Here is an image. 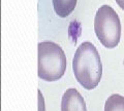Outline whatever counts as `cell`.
Instances as JSON below:
<instances>
[{
    "mask_svg": "<svg viewBox=\"0 0 124 111\" xmlns=\"http://www.w3.org/2000/svg\"><path fill=\"white\" fill-rule=\"evenodd\" d=\"M73 73L79 83L86 90L98 85L102 75V64L96 47L91 42H83L72 60Z\"/></svg>",
    "mask_w": 124,
    "mask_h": 111,
    "instance_id": "cell-1",
    "label": "cell"
},
{
    "mask_svg": "<svg viewBox=\"0 0 124 111\" xmlns=\"http://www.w3.org/2000/svg\"><path fill=\"white\" fill-rule=\"evenodd\" d=\"M66 56L58 45L52 41L38 43V77L46 81H56L64 75L66 70Z\"/></svg>",
    "mask_w": 124,
    "mask_h": 111,
    "instance_id": "cell-2",
    "label": "cell"
},
{
    "mask_svg": "<svg viewBox=\"0 0 124 111\" xmlns=\"http://www.w3.org/2000/svg\"><path fill=\"white\" fill-rule=\"evenodd\" d=\"M94 30L99 41L107 48H114L119 44L121 24L117 13L111 6L102 5L96 11Z\"/></svg>",
    "mask_w": 124,
    "mask_h": 111,
    "instance_id": "cell-3",
    "label": "cell"
},
{
    "mask_svg": "<svg viewBox=\"0 0 124 111\" xmlns=\"http://www.w3.org/2000/svg\"><path fill=\"white\" fill-rule=\"evenodd\" d=\"M61 111H87L86 103L76 89H68L63 94Z\"/></svg>",
    "mask_w": 124,
    "mask_h": 111,
    "instance_id": "cell-4",
    "label": "cell"
},
{
    "mask_svg": "<svg viewBox=\"0 0 124 111\" xmlns=\"http://www.w3.org/2000/svg\"><path fill=\"white\" fill-rule=\"evenodd\" d=\"M78 0H52L54 10L60 18H66L76 8Z\"/></svg>",
    "mask_w": 124,
    "mask_h": 111,
    "instance_id": "cell-5",
    "label": "cell"
},
{
    "mask_svg": "<svg viewBox=\"0 0 124 111\" xmlns=\"http://www.w3.org/2000/svg\"><path fill=\"white\" fill-rule=\"evenodd\" d=\"M104 111H124V97L118 94L108 97L104 105Z\"/></svg>",
    "mask_w": 124,
    "mask_h": 111,
    "instance_id": "cell-6",
    "label": "cell"
},
{
    "mask_svg": "<svg viewBox=\"0 0 124 111\" xmlns=\"http://www.w3.org/2000/svg\"><path fill=\"white\" fill-rule=\"evenodd\" d=\"M38 111H45V105H44V98L39 91H38Z\"/></svg>",
    "mask_w": 124,
    "mask_h": 111,
    "instance_id": "cell-7",
    "label": "cell"
},
{
    "mask_svg": "<svg viewBox=\"0 0 124 111\" xmlns=\"http://www.w3.org/2000/svg\"><path fill=\"white\" fill-rule=\"evenodd\" d=\"M115 1L117 2V4L124 10V0H115Z\"/></svg>",
    "mask_w": 124,
    "mask_h": 111,
    "instance_id": "cell-8",
    "label": "cell"
}]
</instances>
